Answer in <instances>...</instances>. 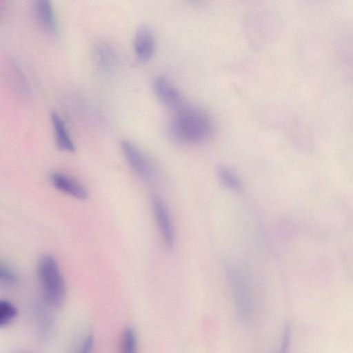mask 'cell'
Here are the masks:
<instances>
[{
	"instance_id": "1",
	"label": "cell",
	"mask_w": 353,
	"mask_h": 353,
	"mask_svg": "<svg viewBox=\"0 0 353 353\" xmlns=\"http://www.w3.org/2000/svg\"><path fill=\"white\" fill-rule=\"evenodd\" d=\"M210 116L202 109L186 103L178 110L170 123V130L180 141L197 143L205 141L212 132Z\"/></svg>"
},
{
	"instance_id": "2",
	"label": "cell",
	"mask_w": 353,
	"mask_h": 353,
	"mask_svg": "<svg viewBox=\"0 0 353 353\" xmlns=\"http://www.w3.org/2000/svg\"><path fill=\"white\" fill-rule=\"evenodd\" d=\"M37 274L46 303L61 306L65 299L66 285L57 259L50 254L43 256L38 262Z\"/></svg>"
},
{
	"instance_id": "3",
	"label": "cell",
	"mask_w": 353,
	"mask_h": 353,
	"mask_svg": "<svg viewBox=\"0 0 353 353\" xmlns=\"http://www.w3.org/2000/svg\"><path fill=\"white\" fill-rule=\"evenodd\" d=\"M152 86L157 99L170 110L175 112L186 103L180 92L165 77H155Z\"/></svg>"
},
{
	"instance_id": "4",
	"label": "cell",
	"mask_w": 353,
	"mask_h": 353,
	"mask_svg": "<svg viewBox=\"0 0 353 353\" xmlns=\"http://www.w3.org/2000/svg\"><path fill=\"white\" fill-rule=\"evenodd\" d=\"M121 150L130 167L143 177H150L152 169L142 150L133 142L124 139L120 143Z\"/></svg>"
},
{
	"instance_id": "5",
	"label": "cell",
	"mask_w": 353,
	"mask_h": 353,
	"mask_svg": "<svg viewBox=\"0 0 353 353\" xmlns=\"http://www.w3.org/2000/svg\"><path fill=\"white\" fill-rule=\"evenodd\" d=\"M152 210L156 222L163 239L168 248L174 244V232L170 214L162 200L158 196H153L152 200Z\"/></svg>"
},
{
	"instance_id": "6",
	"label": "cell",
	"mask_w": 353,
	"mask_h": 353,
	"mask_svg": "<svg viewBox=\"0 0 353 353\" xmlns=\"http://www.w3.org/2000/svg\"><path fill=\"white\" fill-rule=\"evenodd\" d=\"M94 65L103 74L112 73L117 64V54L114 48L105 41H99L92 48Z\"/></svg>"
},
{
	"instance_id": "7",
	"label": "cell",
	"mask_w": 353,
	"mask_h": 353,
	"mask_svg": "<svg viewBox=\"0 0 353 353\" xmlns=\"http://www.w3.org/2000/svg\"><path fill=\"white\" fill-rule=\"evenodd\" d=\"M34 16L39 27L49 34L58 32L59 26L55 11L49 0H37L33 6Z\"/></svg>"
},
{
	"instance_id": "8",
	"label": "cell",
	"mask_w": 353,
	"mask_h": 353,
	"mask_svg": "<svg viewBox=\"0 0 353 353\" xmlns=\"http://www.w3.org/2000/svg\"><path fill=\"white\" fill-rule=\"evenodd\" d=\"M133 49L136 56L142 61L150 60L155 50L153 32L148 26H139L133 37Z\"/></svg>"
},
{
	"instance_id": "9",
	"label": "cell",
	"mask_w": 353,
	"mask_h": 353,
	"mask_svg": "<svg viewBox=\"0 0 353 353\" xmlns=\"http://www.w3.org/2000/svg\"><path fill=\"white\" fill-rule=\"evenodd\" d=\"M50 181L56 189L75 199L84 200L88 197V192L84 186L68 175L52 172Z\"/></svg>"
},
{
	"instance_id": "10",
	"label": "cell",
	"mask_w": 353,
	"mask_h": 353,
	"mask_svg": "<svg viewBox=\"0 0 353 353\" xmlns=\"http://www.w3.org/2000/svg\"><path fill=\"white\" fill-rule=\"evenodd\" d=\"M50 119L57 148L64 152H74L76 150L74 143L61 117L57 112L53 111Z\"/></svg>"
},
{
	"instance_id": "11",
	"label": "cell",
	"mask_w": 353,
	"mask_h": 353,
	"mask_svg": "<svg viewBox=\"0 0 353 353\" xmlns=\"http://www.w3.org/2000/svg\"><path fill=\"white\" fill-rule=\"evenodd\" d=\"M8 78L17 93L23 98L31 94L29 83L25 74L16 60L11 59L8 63Z\"/></svg>"
},
{
	"instance_id": "12",
	"label": "cell",
	"mask_w": 353,
	"mask_h": 353,
	"mask_svg": "<svg viewBox=\"0 0 353 353\" xmlns=\"http://www.w3.org/2000/svg\"><path fill=\"white\" fill-rule=\"evenodd\" d=\"M137 337L132 327H126L122 334L119 353H137Z\"/></svg>"
},
{
	"instance_id": "13",
	"label": "cell",
	"mask_w": 353,
	"mask_h": 353,
	"mask_svg": "<svg viewBox=\"0 0 353 353\" xmlns=\"http://www.w3.org/2000/svg\"><path fill=\"white\" fill-rule=\"evenodd\" d=\"M218 176L221 183L228 188L239 191L242 190L243 184L238 176L230 169L221 167L218 170Z\"/></svg>"
},
{
	"instance_id": "14",
	"label": "cell",
	"mask_w": 353,
	"mask_h": 353,
	"mask_svg": "<svg viewBox=\"0 0 353 353\" xmlns=\"http://www.w3.org/2000/svg\"><path fill=\"white\" fill-rule=\"evenodd\" d=\"M17 307L7 300L0 301V327L8 325L17 316Z\"/></svg>"
},
{
	"instance_id": "15",
	"label": "cell",
	"mask_w": 353,
	"mask_h": 353,
	"mask_svg": "<svg viewBox=\"0 0 353 353\" xmlns=\"http://www.w3.org/2000/svg\"><path fill=\"white\" fill-rule=\"evenodd\" d=\"M37 309V318L41 334L43 337L48 336L52 329V320L50 314L46 307L39 306Z\"/></svg>"
},
{
	"instance_id": "16",
	"label": "cell",
	"mask_w": 353,
	"mask_h": 353,
	"mask_svg": "<svg viewBox=\"0 0 353 353\" xmlns=\"http://www.w3.org/2000/svg\"><path fill=\"white\" fill-rule=\"evenodd\" d=\"M0 279L3 283L11 284L17 281V276L10 267L1 264Z\"/></svg>"
},
{
	"instance_id": "17",
	"label": "cell",
	"mask_w": 353,
	"mask_h": 353,
	"mask_svg": "<svg viewBox=\"0 0 353 353\" xmlns=\"http://www.w3.org/2000/svg\"><path fill=\"white\" fill-rule=\"evenodd\" d=\"M94 338L92 335H88L82 342L78 353H92L94 347Z\"/></svg>"
},
{
	"instance_id": "18",
	"label": "cell",
	"mask_w": 353,
	"mask_h": 353,
	"mask_svg": "<svg viewBox=\"0 0 353 353\" xmlns=\"http://www.w3.org/2000/svg\"><path fill=\"white\" fill-rule=\"evenodd\" d=\"M19 353H28V352H19Z\"/></svg>"
}]
</instances>
